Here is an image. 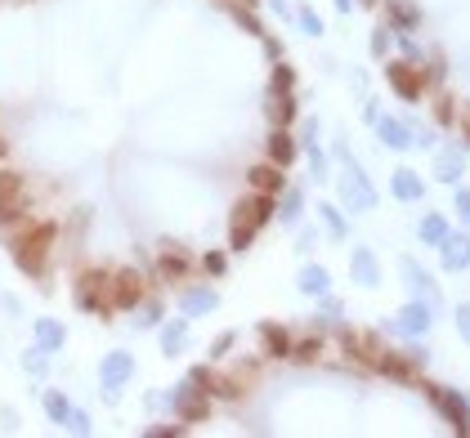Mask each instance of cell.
Segmentation results:
<instances>
[{
  "label": "cell",
  "mask_w": 470,
  "mask_h": 438,
  "mask_svg": "<svg viewBox=\"0 0 470 438\" xmlns=\"http://www.w3.org/2000/svg\"><path fill=\"white\" fill-rule=\"evenodd\" d=\"M256 0H0V241L86 313L224 273L233 170L224 41Z\"/></svg>",
  "instance_id": "obj_1"
},
{
  "label": "cell",
  "mask_w": 470,
  "mask_h": 438,
  "mask_svg": "<svg viewBox=\"0 0 470 438\" xmlns=\"http://www.w3.org/2000/svg\"><path fill=\"white\" fill-rule=\"evenodd\" d=\"M269 215H273V197H264V192H247V197L233 206V219H228V246L242 251L247 241L269 224Z\"/></svg>",
  "instance_id": "obj_2"
},
{
  "label": "cell",
  "mask_w": 470,
  "mask_h": 438,
  "mask_svg": "<svg viewBox=\"0 0 470 438\" xmlns=\"http://www.w3.org/2000/svg\"><path fill=\"white\" fill-rule=\"evenodd\" d=\"M341 201L349 211H367L377 206V188L367 184V175L358 170V161L349 157V148H341Z\"/></svg>",
  "instance_id": "obj_3"
},
{
  "label": "cell",
  "mask_w": 470,
  "mask_h": 438,
  "mask_svg": "<svg viewBox=\"0 0 470 438\" xmlns=\"http://www.w3.org/2000/svg\"><path fill=\"white\" fill-rule=\"evenodd\" d=\"M385 77H390V90L399 94V99L417 103L421 94H426V81H430V67H417V63H390L385 67Z\"/></svg>",
  "instance_id": "obj_4"
},
{
  "label": "cell",
  "mask_w": 470,
  "mask_h": 438,
  "mask_svg": "<svg viewBox=\"0 0 470 438\" xmlns=\"http://www.w3.org/2000/svg\"><path fill=\"white\" fill-rule=\"evenodd\" d=\"M341 340H345V349H349V354H354L358 362H363V367H377V362H381V354H385V345L377 340V331H363V326L345 331Z\"/></svg>",
  "instance_id": "obj_5"
},
{
  "label": "cell",
  "mask_w": 470,
  "mask_h": 438,
  "mask_svg": "<svg viewBox=\"0 0 470 438\" xmlns=\"http://www.w3.org/2000/svg\"><path fill=\"white\" fill-rule=\"evenodd\" d=\"M439 251H443V269H448V273L470 269V237L466 233H448L439 241Z\"/></svg>",
  "instance_id": "obj_6"
},
{
  "label": "cell",
  "mask_w": 470,
  "mask_h": 438,
  "mask_svg": "<svg viewBox=\"0 0 470 438\" xmlns=\"http://www.w3.org/2000/svg\"><path fill=\"white\" fill-rule=\"evenodd\" d=\"M287 349H292V331H287V326H269V322H264L260 326V354L273 358V362H282Z\"/></svg>",
  "instance_id": "obj_7"
},
{
  "label": "cell",
  "mask_w": 470,
  "mask_h": 438,
  "mask_svg": "<svg viewBox=\"0 0 470 438\" xmlns=\"http://www.w3.org/2000/svg\"><path fill=\"white\" fill-rule=\"evenodd\" d=\"M394 326H399L403 336H426V331H430V304L412 300V304L399 313V318H394Z\"/></svg>",
  "instance_id": "obj_8"
},
{
  "label": "cell",
  "mask_w": 470,
  "mask_h": 438,
  "mask_svg": "<svg viewBox=\"0 0 470 438\" xmlns=\"http://www.w3.org/2000/svg\"><path fill=\"white\" fill-rule=\"evenodd\" d=\"M435 407L443 411V416H452L457 434H470V407H466L457 394H435Z\"/></svg>",
  "instance_id": "obj_9"
},
{
  "label": "cell",
  "mask_w": 470,
  "mask_h": 438,
  "mask_svg": "<svg viewBox=\"0 0 470 438\" xmlns=\"http://www.w3.org/2000/svg\"><path fill=\"white\" fill-rule=\"evenodd\" d=\"M372 126L381 130V139L390 143V148H407V143H412V130H407L403 121H390V117H381V112H377V117H372Z\"/></svg>",
  "instance_id": "obj_10"
},
{
  "label": "cell",
  "mask_w": 470,
  "mask_h": 438,
  "mask_svg": "<svg viewBox=\"0 0 470 438\" xmlns=\"http://www.w3.org/2000/svg\"><path fill=\"white\" fill-rule=\"evenodd\" d=\"M349 269H354V277H358L363 286H377V277H381V269H377V255H372L367 246H358V251H354Z\"/></svg>",
  "instance_id": "obj_11"
},
{
  "label": "cell",
  "mask_w": 470,
  "mask_h": 438,
  "mask_svg": "<svg viewBox=\"0 0 470 438\" xmlns=\"http://www.w3.org/2000/svg\"><path fill=\"white\" fill-rule=\"evenodd\" d=\"M462 170H466V152L462 148H443L439 152V179H443V184H457Z\"/></svg>",
  "instance_id": "obj_12"
},
{
  "label": "cell",
  "mask_w": 470,
  "mask_h": 438,
  "mask_svg": "<svg viewBox=\"0 0 470 438\" xmlns=\"http://www.w3.org/2000/svg\"><path fill=\"white\" fill-rule=\"evenodd\" d=\"M394 197L399 201H421V179L412 175V170H399V175H394Z\"/></svg>",
  "instance_id": "obj_13"
},
{
  "label": "cell",
  "mask_w": 470,
  "mask_h": 438,
  "mask_svg": "<svg viewBox=\"0 0 470 438\" xmlns=\"http://www.w3.org/2000/svg\"><path fill=\"white\" fill-rule=\"evenodd\" d=\"M417 233H421V241L439 246V241L448 237V219H443V215H426V219H421V228H417Z\"/></svg>",
  "instance_id": "obj_14"
},
{
  "label": "cell",
  "mask_w": 470,
  "mask_h": 438,
  "mask_svg": "<svg viewBox=\"0 0 470 438\" xmlns=\"http://www.w3.org/2000/svg\"><path fill=\"white\" fill-rule=\"evenodd\" d=\"M403 273H407V282H412V286L421 291V296H435V282H430V273L421 269L417 260H403Z\"/></svg>",
  "instance_id": "obj_15"
},
{
  "label": "cell",
  "mask_w": 470,
  "mask_h": 438,
  "mask_svg": "<svg viewBox=\"0 0 470 438\" xmlns=\"http://www.w3.org/2000/svg\"><path fill=\"white\" fill-rule=\"evenodd\" d=\"M300 286H305L309 296H327V273L322 269H305L300 273Z\"/></svg>",
  "instance_id": "obj_16"
},
{
  "label": "cell",
  "mask_w": 470,
  "mask_h": 438,
  "mask_svg": "<svg viewBox=\"0 0 470 438\" xmlns=\"http://www.w3.org/2000/svg\"><path fill=\"white\" fill-rule=\"evenodd\" d=\"M390 14H394V22H399V27H417V22H421L417 5H403V0H390Z\"/></svg>",
  "instance_id": "obj_17"
},
{
  "label": "cell",
  "mask_w": 470,
  "mask_h": 438,
  "mask_svg": "<svg viewBox=\"0 0 470 438\" xmlns=\"http://www.w3.org/2000/svg\"><path fill=\"white\" fill-rule=\"evenodd\" d=\"M457 331H462V340L470 345V304H462V309H457Z\"/></svg>",
  "instance_id": "obj_18"
},
{
  "label": "cell",
  "mask_w": 470,
  "mask_h": 438,
  "mask_svg": "<svg viewBox=\"0 0 470 438\" xmlns=\"http://www.w3.org/2000/svg\"><path fill=\"white\" fill-rule=\"evenodd\" d=\"M322 313H327V322H341L345 318V304L341 300H322Z\"/></svg>",
  "instance_id": "obj_19"
},
{
  "label": "cell",
  "mask_w": 470,
  "mask_h": 438,
  "mask_svg": "<svg viewBox=\"0 0 470 438\" xmlns=\"http://www.w3.org/2000/svg\"><path fill=\"white\" fill-rule=\"evenodd\" d=\"M457 219H462V224H470V192H466V188L457 192Z\"/></svg>",
  "instance_id": "obj_20"
},
{
  "label": "cell",
  "mask_w": 470,
  "mask_h": 438,
  "mask_svg": "<svg viewBox=\"0 0 470 438\" xmlns=\"http://www.w3.org/2000/svg\"><path fill=\"white\" fill-rule=\"evenodd\" d=\"M327 228H332V233H341V237L349 233V224H345V219H341V215H336V211H327Z\"/></svg>",
  "instance_id": "obj_21"
},
{
  "label": "cell",
  "mask_w": 470,
  "mask_h": 438,
  "mask_svg": "<svg viewBox=\"0 0 470 438\" xmlns=\"http://www.w3.org/2000/svg\"><path fill=\"white\" fill-rule=\"evenodd\" d=\"M385 50H390V36H385V32H372V54H385Z\"/></svg>",
  "instance_id": "obj_22"
},
{
  "label": "cell",
  "mask_w": 470,
  "mask_h": 438,
  "mask_svg": "<svg viewBox=\"0 0 470 438\" xmlns=\"http://www.w3.org/2000/svg\"><path fill=\"white\" fill-rule=\"evenodd\" d=\"M435 117H439V121H443V126H448V121H452V103H448V99H443V103H439V107H435Z\"/></svg>",
  "instance_id": "obj_23"
},
{
  "label": "cell",
  "mask_w": 470,
  "mask_h": 438,
  "mask_svg": "<svg viewBox=\"0 0 470 438\" xmlns=\"http://www.w3.org/2000/svg\"><path fill=\"white\" fill-rule=\"evenodd\" d=\"M462 130H466V143H470V117H466V121H462Z\"/></svg>",
  "instance_id": "obj_24"
}]
</instances>
